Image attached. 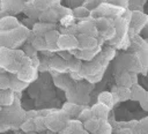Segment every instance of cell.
<instances>
[{"label": "cell", "mask_w": 148, "mask_h": 134, "mask_svg": "<svg viewBox=\"0 0 148 134\" xmlns=\"http://www.w3.org/2000/svg\"><path fill=\"white\" fill-rule=\"evenodd\" d=\"M38 20H36V18H31V17H24L21 22H22V24L24 25V27H27V28H29V29H32V27L36 24V22H37Z\"/></svg>", "instance_id": "7bdbcfd3"}, {"label": "cell", "mask_w": 148, "mask_h": 134, "mask_svg": "<svg viewBox=\"0 0 148 134\" xmlns=\"http://www.w3.org/2000/svg\"><path fill=\"white\" fill-rule=\"evenodd\" d=\"M57 54H58L59 57H61L64 60H66V61H69V60H72V59L74 58V55H73L69 51H59Z\"/></svg>", "instance_id": "ee69618b"}, {"label": "cell", "mask_w": 148, "mask_h": 134, "mask_svg": "<svg viewBox=\"0 0 148 134\" xmlns=\"http://www.w3.org/2000/svg\"><path fill=\"white\" fill-rule=\"evenodd\" d=\"M32 60L23 50L0 46V67L10 74H17L22 68L31 66Z\"/></svg>", "instance_id": "6da1fadb"}, {"label": "cell", "mask_w": 148, "mask_h": 134, "mask_svg": "<svg viewBox=\"0 0 148 134\" xmlns=\"http://www.w3.org/2000/svg\"><path fill=\"white\" fill-rule=\"evenodd\" d=\"M23 51H24V53L29 57V58H35V57H37V50L30 44V43H25L24 45H23Z\"/></svg>", "instance_id": "f35d334b"}, {"label": "cell", "mask_w": 148, "mask_h": 134, "mask_svg": "<svg viewBox=\"0 0 148 134\" xmlns=\"http://www.w3.org/2000/svg\"><path fill=\"white\" fill-rule=\"evenodd\" d=\"M102 2H108V3H112L116 6H120L123 8H128V0H102Z\"/></svg>", "instance_id": "b9f144b4"}, {"label": "cell", "mask_w": 148, "mask_h": 134, "mask_svg": "<svg viewBox=\"0 0 148 134\" xmlns=\"http://www.w3.org/2000/svg\"><path fill=\"white\" fill-rule=\"evenodd\" d=\"M128 9V8H127ZM126 8H123L120 6H116L108 2H102L96 9L91 12V17L98 18V17H108V18H117L125 14Z\"/></svg>", "instance_id": "8992f818"}, {"label": "cell", "mask_w": 148, "mask_h": 134, "mask_svg": "<svg viewBox=\"0 0 148 134\" xmlns=\"http://www.w3.org/2000/svg\"><path fill=\"white\" fill-rule=\"evenodd\" d=\"M35 125H36V132H44L47 129L46 126V121H45V117L44 116H38L35 118Z\"/></svg>", "instance_id": "8d00e7d4"}, {"label": "cell", "mask_w": 148, "mask_h": 134, "mask_svg": "<svg viewBox=\"0 0 148 134\" xmlns=\"http://www.w3.org/2000/svg\"><path fill=\"white\" fill-rule=\"evenodd\" d=\"M83 128V122L79 119H69L67 125L65 126V128L62 131H60L58 134H73L74 132H76L77 129Z\"/></svg>", "instance_id": "7402d4cb"}, {"label": "cell", "mask_w": 148, "mask_h": 134, "mask_svg": "<svg viewBox=\"0 0 148 134\" xmlns=\"http://www.w3.org/2000/svg\"><path fill=\"white\" fill-rule=\"evenodd\" d=\"M101 3H102V0H87L83 6H84L86 8H88L90 12H92V10L96 9Z\"/></svg>", "instance_id": "60d3db41"}, {"label": "cell", "mask_w": 148, "mask_h": 134, "mask_svg": "<svg viewBox=\"0 0 148 134\" xmlns=\"http://www.w3.org/2000/svg\"><path fill=\"white\" fill-rule=\"evenodd\" d=\"M58 30L60 31L61 35H69V36H76L79 34V27L77 23L71 25V27H58Z\"/></svg>", "instance_id": "1f68e13d"}, {"label": "cell", "mask_w": 148, "mask_h": 134, "mask_svg": "<svg viewBox=\"0 0 148 134\" xmlns=\"http://www.w3.org/2000/svg\"><path fill=\"white\" fill-rule=\"evenodd\" d=\"M116 81H117L118 85L126 87V88H132L138 82V73L130 72V70L123 72L120 75H118L116 77Z\"/></svg>", "instance_id": "7c38bea8"}, {"label": "cell", "mask_w": 148, "mask_h": 134, "mask_svg": "<svg viewBox=\"0 0 148 134\" xmlns=\"http://www.w3.org/2000/svg\"><path fill=\"white\" fill-rule=\"evenodd\" d=\"M116 35H117V30H116L114 25H112V27H110L109 29H106L105 31L99 32L98 36H99L101 38H103L104 42H110V40H112V39L116 37Z\"/></svg>", "instance_id": "d6a6232c"}, {"label": "cell", "mask_w": 148, "mask_h": 134, "mask_svg": "<svg viewBox=\"0 0 148 134\" xmlns=\"http://www.w3.org/2000/svg\"><path fill=\"white\" fill-rule=\"evenodd\" d=\"M99 134H112V126L108 120H101V126L98 132Z\"/></svg>", "instance_id": "74e56055"}, {"label": "cell", "mask_w": 148, "mask_h": 134, "mask_svg": "<svg viewBox=\"0 0 148 134\" xmlns=\"http://www.w3.org/2000/svg\"><path fill=\"white\" fill-rule=\"evenodd\" d=\"M23 13L25 14L27 17H31V18H36V20H39V16H40V13L42 10H39L31 1L27 3V6L24 7V10Z\"/></svg>", "instance_id": "83f0119b"}, {"label": "cell", "mask_w": 148, "mask_h": 134, "mask_svg": "<svg viewBox=\"0 0 148 134\" xmlns=\"http://www.w3.org/2000/svg\"><path fill=\"white\" fill-rule=\"evenodd\" d=\"M140 105H141V107H142L145 111H148V92H147V95L143 97V99L140 102Z\"/></svg>", "instance_id": "bcb514c9"}, {"label": "cell", "mask_w": 148, "mask_h": 134, "mask_svg": "<svg viewBox=\"0 0 148 134\" xmlns=\"http://www.w3.org/2000/svg\"><path fill=\"white\" fill-rule=\"evenodd\" d=\"M111 92L114 97L116 103L131 99V88H126V87H121L117 84L111 89Z\"/></svg>", "instance_id": "ac0fdd59"}, {"label": "cell", "mask_w": 148, "mask_h": 134, "mask_svg": "<svg viewBox=\"0 0 148 134\" xmlns=\"http://www.w3.org/2000/svg\"><path fill=\"white\" fill-rule=\"evenodd\" d=\"M72 14H73V9L71 7H66V6H62L61 3H59V5H56V6L46 9V10H43L40 13L38 21L58 24L64 16L72 15Z\"/></svg>", "instance_id": "277c9868"}, {"label": "cell", "mask_w": 148, "mask_h": 134, "mask_svg": "<svg viewBox=\"0 0 148 134\" xmlns=\"http://www.w3.org/2000/svg\"><path fill=\"white\" fill-rule=\"evenodd\" d=\"M97 102L109 106L110 109H112L114 106V104H116L114 97H113L111 91H102V92H99L98 96H97Z\"/></svg>", "instance_id": "d4e9b609"}, {"label": "cell", "mask_w": 148, "mask_h": 134, "mask_svg": "<svg viewBox=\"0 0 148 134\" xmlns=\"http://www.w3.org/2000/svg\"><path fill=\"white\" fill-rule=\"evenodd\" d=\"M95 134H99V133H95Z\"/></svg>", "instance_id": "816d5d0a"}, {"label": "cell", "mask_w": 148, "mask_h": 134, "mask_svg": "<svg viewBox=\"0 0 148 134\" xmlns=\"http://www.w3.org/2000/svg\"><path fill=\"white\" fill-rule=\"evenodd\" d=\"M50 72H56L59 74H64L66 72H69L68 66H67V61L64 60L58 54L50 58Z\"/></svg>", "instance_id": "2e32d148"}, {"label": "cell", "mask_w": 148, "mask_h": 134, "mask_svg": "<svg viewBox=\"0 0 148 134\" xmlns=\"http://www.w3.org/2000/svg\"><path fill=\"white\" fill-rule=\"evenodd\" d=\"M31 2L39 9V10H46L56 5L61 3V0H31Z\"/></svg>", "instance_id": "484cf974"}, {"label": "cell", "mask_w": 148, "mask_h": 134, "mask_svg": "<svg viewBox=\"0 0 148 134\" xmlns=\"http://www.w3.org/2000/svg\"><path fill=\"white\" fill-rule=\"evenodd\" d=\"M99 126H101V120L97 119V118H95V117L91 118V119H89V120H87L86 122H83V128L87 129L91 134L97 133L98 129H99Z\"/></svg>", "instance_id": "f1b7e54d"}, {"label": "cell", "mask_w": 148, "mask_h": 134, "mask_svg": "<svg viewBox=\"0 0 148 134\" xmlns=\"http://www.w3.org/2000/svg\"><path fill=\"white\" fill-rule=\"evenodd\" d=\"M67 66H68V70L69 72H81L82 66H83V61H81L80 59L74 57L72 60L67 61Z\"/></svg>", "instance_id": "836d02e7"}, {"label": "cell", "mask_w": 148, "mask_h": 134, "mask_svg": "<svg viewBox=\"0 0 148 134\" xmlns=\"http://www.w3.org/2000/svg\"><path fill=\"white\" fill-rule=\"evenodd\" d=\"M58 46L60 51H74L79 50V39L76 36L61 35L58 40Z\"/></svg>", "instance_id": "30bf717a"}, {"label": "cell", "mask_w": 148, "mask_h": 134, "mask_svg": "<svg viewBox=\"0 0 148 134\" xmlns=\"http://www.w3.org/2000/svg\"><path fill=\"white\" fill-rule=\"evenodd\" d=\"M146 95H147V91H146L141 85H139L138 83L134 84V85L131 88V99H132V100L141 102Z\"/></svg>", "instance_id": "4316f807"}, {"label": "cell", "mask_w": 148, "mask_h": 134, "mask_svg": "<svg viewBox=\"0 0 148 134\" xmlns=\"http://www.w3.org/2000/svg\"><path fill=\"white\" fill-rule=\"evenodd\" d=\"M73 16L79 22L80 21H86V20L94 18V17H91V12L88 8H86L84 6H79V7L73 8Z\"/></svg>", "instance_id": "cb8c5ba5"}, {"label": "cell", "mask_w": 148, "mask_h": 134, "mask_svg": "<svg viewBox=\"0 0 148 134\" xmlns=\"http://www.w3.org/2000/svg\"><path fill=\"white\" fill-rule=\"evenodd\" d=\"M75 23H76V22H75V17H74L73 14H72V15H66V16H64V17L60 20L59 25H61V27H71V25L75 24Z\"/></svg>", "instance_id": "ab89813d"}, {"label": "cell", "mask_w": 148, "mask_h": 134, "mask_svg": "<svg viewBox=\"0 0 148 134\" xmlns=\"http://www.w3.org/2000/svg\"><path fill=\"white\" fill-rule=\"evenodd\" d=\"M148 23V15L139 12V10H132V17L130 21V38H133L135 36H139L141 30L147 25Z\"/></svg>", "instance_id": "ba28073f"}, {"label": "cell", "mask_w": 148, "mask_h": 134, "mask_svg": "<svg viewBox=\"0 0 148 134\" xmlns=\"http://www.w3.org/2000/svg\"><path fill=\"white\" fill-rule=\"evenodd\" d=\"M60 36H61L60 31H59L58 29H54V30L49 31V32L44 36V38H45L47 45H58V40H59Z\"/></svg>", "instance_id": "4dcf8cb0"}, {"label": "cell", "mask_w": 148, "mask_h": 134, "mask_svg": "<svg viewBox=\"0 0 148 134\" xmlns=\"http://www.w3.org/2000/svg\"><path fill=\"white\" fill-rule=\"evenodd\" d=\"M21 25H23L22 22L14 15H7L0 18V32L14 30L16 28H20Z\"/></svg>", "instance_id": "4fadbf2b"}, {"label": "cell", "mask_w": 148, "mask_h": 134, "mask_svg": "<svg viewBox=\"0 0 148 134\" xmlns=\"http://www.w3.org/2000/svg\"><path fill=\"white\" fill-rule=\"evenodd\" d=\"M91 110H92V113H94V117L99 119V120H108L109 118V113H110V107L97 102L96 104H94L91 106Z\"/></svg>", "instance_id": "d6986e66"}, {"label": "cell", "mask_w": 148, "mask_h": 134, "mask_svg": "<svg viewBox=\"0 0 148 134\" xmlns=\"http://www.w3.org/2000/svg\"><path fill=\"white\" fill-rule=\"evenodd\" d=\"M77 27H79V34H84V35H88L91 37H98V35H99L98 29L95 24V18L80 21V22H77Z\"/></svg>", "instance_id": "8fae6325"}, {"label": "cell", "mask_w": 148, "mask_h": 134, "mask_svg": "<svg viewBox=\"0 0 148 134\" xmlns=\"http://www.w3.org/2000/svg\"><path fill=\"white\" fill-rule=\"evenodd\" d=\"M31 34V29L21 25L10 31L0 32V46L7 49H18L28 42V38Z\"/></svg>", "instance_id": "7a4b0ae2"}, {"label": "cell", "mask_w": 148, "mask_h": 134, "mask_svg": "<svg viewBox=\"0 0 148 134\" xmlns=\"http://www.w3.org/2000/svg\"><path fill=\"white\" fill-rule=\"evenodd\" d=\"M91 118H94V113H92L91 107H83V109L81 110L79 117H77V119L81 120L82 122H86L87 120H89V119H91Z\"/></svg>", "instance_id": "d590c367"}, {"label": "cell", "mask_w": 148, "mask_h": 134, "mask_svg": "<svg viewBox=\"0 0 148 134\" xmlns=\"http://www.w3.org/2000/svg\"><path fill=\"white\" fill-rule=\"evenodd\" d=\"M58 29V24L56 23H46V22H42V21H37L36 24L32 27L31 31L39 37H44L49 31Z\"/></svg>", "instance_id": "e0dca14e"}, {"label": "cell", "mask_w": 148, "mask_h": 134, "mask_svg": "<svg viewBox=\"0 0 148 134\" xmlns=\"http://www.w3.org/2000/svg\"><path fill=\"white\" fill-rule=\"evenodd\" d=\"M73 134H91V133H89L87 129H84V128H81V129H77L76 132H74Z\"/></svg>", "instance_id": "681fc988"}, {"label": "cell", "mask_w": 148, "mask_h": 134, "mask_svg": "<svg viewBox=\"0 0 148 134\" xmlns=\"http://www.w3.org/2000/svg\"><path fill=\"white\" fill-rule=\"evenodd\" d=\"M113 20L112 18H108V17H98V18H95V24H96V27L98 29V32L105 31L106 29H109L110 27H112L113 25Z\"/></svg>", "instance_id": "f546056e"}, {"label": "cell", "mask_w": 148, "mask_h": 134, "mask_svg": "<svg viewBox=\"0 0 148 134\" xmlns=\"http://www.w3.org/2000/svg\"><path fill=\"white\" fill-rule=\"evenodd\" d=\"M31 60H32V66L38 69V68H39V65H40V59H39L38 57H35V58H32Z\"/></svg>", "instance_id": "7dc6e473"}, {"label": "cell", "mask_w": 148, "mask_h": 134, "mask_svg": "<svg viewBox=\"0 0 148 134\" xmlns=\"http://www.w3.org/2000/svg\"><path fill=\"white\" fill-rule=\"evenodd\" d=\"M38 73H39V70L31 65V66H27V67L22 68L16 75L20 80L30 84L31 82H35L38 79Z\"/></svg>", "instance_id": "5bb4252c"}, {"label": "cell", "mask_w": 148, "mask_h": 134, "mask_svg": "<svg viewBox=\"0 0 148 134\" xmlns=\"http://www.w3.org/2000/svg\"><path fill=\"white\" fill-rule=\"evenodd\" d=\"M113 25L117 30V35L112 40L109 42L110 46L116 50H127L131 47V38L128 35L130 21L124 16H120L113 20Z\"/></svg>", "instance_id": "3957f363"}, {"label": "cell", "mask_w": 148, "mask_h": 134, "mask_svg": "<svg viewBox=\"0 0 148 134\" xmlns=\"http://www.w3.org/2000/svg\"><path fill=\"white\" fill-rule=\"evenodd\" d=\"M76 38L79 39V50L92 51V50H96L98 46H101L97 37H91L84 34H77Z\"/></svg>", "instance_id": "9c48e42d"}, {"label": "cell", "mask_w": 148, "mask_h": 134, "mask_svg": "<svg viewBox=\"0 0 148 134\" xmlns=\"http://www.w3.org/2000/svg\"><path fill=\"white\" fill-rule=\"evenodd\" d=\"M9 76H10V85H9V89H12L13 91H15V92H21V91H23L25 88H28L29 83H27V82L20 80L16 74H10V73H9Z\"/></svg>", "instance_id": "44dd1931"}, {"label": "cell", "mask_w": 148, "mask_h": 134, "mask_svg": "<svg viewBox=\"0 0 148 134\" xmlns=\"http://www.w3.org/2000/svg\"><path fill=\"white\" fill-rule=\"evenodd\" d=\"M102 46H98L96 50L92 51H84V50H74V51H69L75 58L80 59L81 61H92L101 52H102Z\"/></svg>", "instance_id": "9a60e30c"}, {"label": "cell", "mask_w": 148, "mask_h": 134, "mask_svg": "<svg viewBox=\"0 0 148 134\" xmlns=\"http://www.w3.org/2000/svg\"><path fill=\"white\" fill-rule=\"evenodd\" d=\"M145 42H146V43L148 44V38H146V39H145Z\"/></svg>", "instance_id": "f907efd6"}, {"label": "cell", "mask_w": 148, "mask_h": 134, "mask_svg": "<svg viewBox=\"0 0 148 134\" xmlns=\"http://www.w3.org/2000/svg\"><path fill=\"white\" fill-rule=\"evenodd\" d=\"M86 1H87V0H68V3H69V7L73 9V8H75V7L83 6Z\"/></svg>", "instance_id": "f6af8a7d"}, {"label": "cell", "mask_w": 148, "mask_h": 134, "mask_svg": "<svg viewBox=\"0 0 148 134\" xmlns=\"http://www.w3.org/2000/svg\"><path fill=\"white\" fill-rule=\"evenodd\" d=\"M20 128H21L23 132H25L27 134H28V133H34V132H36L35 119H29V118H27V119L22 122V125H21Z\"/></svg>", "instance_id": "e575fe53"}, {"label": "cell", "mask_w": 148, "mask_h": 134, "mask_svg": "<svg viewBox=\"0 0 148 134\" xmlns=\"http://www.w3.org/2000/svg\"><path fill=\"white\" fill-rule=\"evenodd\" d=\"M116 134H132V131L130 128H121V129H118Z\"/></svg>", "instance_id": "c3c4849f"}, {"label": "cell", "mask_w": 148, "mask_h": 134, "mask_svg": "<svg viewBox=\"0 0 148 134\" xmlns=\"http://www.w3.org/2000/svg\"><path fill=\"white\" fill-rule=\"evenodd\" d=\"M72 119L62 109L61 110H53L49 116L45 117L47 129L54 133H59L65 128L68 120Z\"/></svg>", "instance_id": "5b68a950"}, {"label": "cell", "mask_w": 148, "mask_h": 134, "mask_svg": "<svg viewBox=\"0 0 148 134\" xmlns=\"http://www.w3.org/2000/svg\"><path fill=\"white\" fill-rule=\"evenodd\" d=\"M82 109H83L82 106H80V105L76 104V103H72V102H67V103H65L64 106H62V110H64L72 119H77V117H79V114H80V112H81Z\"/></svg>", "instance_id": "603a6c76"}, {"label": "cell", "mask_w": 148, "mask_h": 134, "mask_svg": "<svg viewBox=\"0 0 148 134\" xmlns=\"http://www.w3.org/2000/svg\"><path fill=\"white\" fill-rule=\"evenodd\" d=\"M15 91L12 89H0V105L1 106H10L15 103Z\"/></svg>", "instance_id": "ffe728a7"}, {"label": "cell", "mask_w": 148, "mask_h": 134, "mask_svg": "<svg viewBox=\"0 0 148 134\" xmlns=\"http://www.w3.org/2000/svg\"><path fill=\"white\" fill-rule=\"evenodd\" d=\"M31 0H0V15H16L23 13L24 7Z\"/></svg>", "instance_id": "52a82bcc"}]
</instances>
